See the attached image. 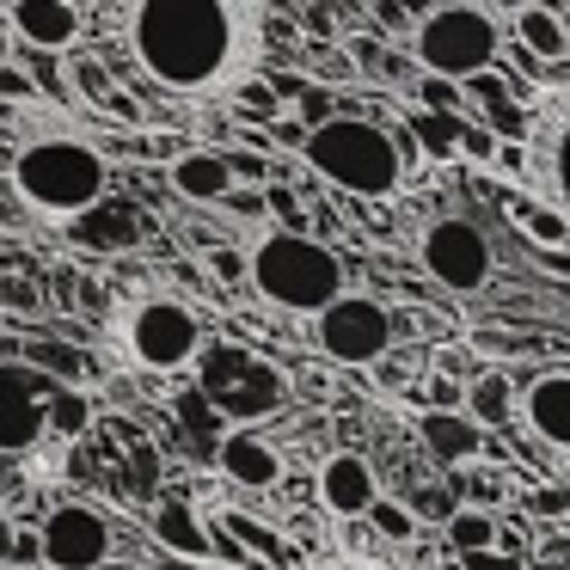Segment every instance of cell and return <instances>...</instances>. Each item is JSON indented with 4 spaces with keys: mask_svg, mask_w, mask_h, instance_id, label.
<instances>
[{
    "mask_svg": "<svg viewBox=\"0 0 570 570\" xmlns=\"http://www.w3.org/2000/svg\"><path fill=\"white\" fill-rule=\"evenodd\" d=\"M0 26L31 56H75V43L87 38V7L80 0H13Z\"/></svg>",
    "mask_w": 570,
    "mask_h": 570,
    "instance_id": "cell-15",
    "label": "cell"
},
{
    "mask_svg": "<svg viewBox=\"0 0 570 570\" xmlns=\"http://www.w3.org/2000/svg\"><path fill=\"white\" fill-rule=\"evenodd\" d=\"M0 307L19 313V320H43L50 301H43V288L31 283V276H0Z\"/></svg>",
    "mask_w": 570,
    "mask_h": 570,
    "instance_id": "cell-31",
    "label": "cell"
},
{
    "mask_svg": "<svg viewBox=\"0 0 570 570\" xmlns=\"http://www.w3.org/2000/svg\"><path fill=\"white\" fill-rule=\"evenodd\" d=\"M411 252H417V271L435 288H448V295H484L497 276L491 234L479 222H466V215H435V222H423Z\"/></svg>",
    "mask_w": 570,
    "mask_h": 570,
    "instance_id": "cell-9",
    "label": "cell"
},
{
    "mask_svg": "<svg viewBox=\"0 0 570 570\" xmlns=\"http://www.w3.org/2000/svg\"><path fill=\"white\" fill-rule=\"evenodd\" d=\"M222 166H227V178H234V190L271 185V154H258V148H222Z\"/></svg>",
    "mask_w": 570,
    "mask_h": 570,
    "instance_id": "cell-30",
    "label": "cell"
},
{
    "mask_svg": "<svg viewBox=\"0 0 570 570\" xmlns=\"http://www.w3.org/2000/svg\"><path fill=\"white\" fill-rule=\"evenodd\" d=\"M7 570H43L38 528H19V533H13V558H7Z\"/></svg>",
    "mask_w": 570,
    "mask_h": 570,
    "instance_id": "cell-38",
    "label": "cell"
},
{
    "mask_svg": "<svg viewBox=\"0 0 570 570\" xmlns=\"http://www.w3.org/2000/svg\"><path fill=\"white\" fill-rule=\"evenodd\" d=\"M435 570H460V564H454V558H442V564H435Z\"/></svg>",
    "mask_w": 570,
    "mask_h": 570,
    "instance_id": "cell-47",
    "label": "cell"
},
{
    "mask_svg": "<svg viewBox=\"0 0 570 570\" xmlns=\"http://www.w3.org/2000/svg\"><path fill=\"white\" fill-rule=\"evenodd\" d=\"M362 528H368L374 540H386V546H411V540H417V533H423L417 521H411V509L399 503L393 491H381V497H374V509H368V515H362Z\"/></svg>",
    "mask_w": 570,
    "mask_h": 570,
    "instance_id": "cell-25",
    "label": "cell"
},
{
    "mask_svg": "<svg viewBox=\"0 0 570 570\" xmlns=\"http://www.w3.org/2000/svg\"><path fill=\"white\" fill-rule=\"evenodd\" d=\"M503 38L515 43V50H528L533 62H546V68H558L570 56L564 31H558V7H546V0H521V7H509Z\"/></svg>",
    "mask_w": 570,
    "mask_h": 570,
    "instance_id": "cell-19",
    "label": "cell"
},
{
    "mask_svg": "<svg viewBox=\"0 0 570 570\" xmlns=\"http://www.w3.org/2000/svg\"><path fill=\"white\" fill-rule=\"evenodd\" d=\"M528 515H533V521L570 515V491H564V484H533V491H528Z\"/></svg>",
    "mask_w": 570,
    "mask_h": 570,
    "instance_id": "cell-37",
    "label": "cell"
},
{
    "mask_svg": "<svg viewBox=\"0 0 570 570\" xmlns=\"http://www.w3.org/2000/svg\"><path fill=\"white\" fill-rule=\"evenodd\" d=\"M337 111H344V99H337V92H325V87H307V80H301V87L288 92V124H301L307 136H313V129H325Z\"/></svg>",
    "mask_w": 570,
    "mask_h": 570,
    "instance_id": "cell-27",
    "label": "cell"
},
{
    "mask_svg": "<svg viewBox=\"0 0 570 570\" xmlns=\"http://www.w3.org/2000/svg\"><path fill=\"white\" fill-rule=\"evenodd\" d=\"M307 332H313V356H320L325 368H356V374H368L374 362L399 344L393 337V307L374 301V295H356V288L337 295L325 313H313Z\"/></svg>",
    "mask_w": 570,
    "mask_h": 570,
    "instance_id": "cell-8",
    "label": "cell"
},
{
    "mask_svg": "<svg viewBox=\"0 0 570 570\" xmlns=\"http://www.w3.org/2000/svg\"><path fill=\"white\" fill-rule=\"evenodd\" d=\"M411 141H417L423 160H454V136H460V117H411Z\"/></svg>",
    "mask_w": 570,
    "mask_h": 570,
    "instance_id": "cell-29",
    "label": "cell"
},
{
    "mask_svg": "<svg viewBox=\"0 0 570 570\" xmlns=\"http://www.w3.org/2000/svg\"><path fill=\"white\" fill-rule=\"evenodd\" d=\"M26 491V479H19L13 460H0V509H13V497Z\"/></svg>",
    "mask_w": 570,
    "mask_h": 570,
    "instance_id": "cell-42",
    "label": "cell"
},
{
    "mask_svg": "<svg viewBox=\"0 0 570 570\" xmlns=\"http://www.w3.org/2000/svg\"><path fill=\"white\" fill-rule=\"evenodd\" d=\"M411 92L423 99V117H454L460 111V87H448V80H411Z\"/></svg>",
    "mask_w": 570,
    "mask_h": 570,
    "instance_id": "cell-35",
    "label": "cell"
},
{
    "mask_svg": "<svg viewBox=\"0 0 570 570\" xmlns=\"http://www.w3.org/2000/svg\"><path fill=\"white\" fill-rule=\"evenodd\" d=\"M515 423L533 448L570 454V368H533L515 381Z\"/></svg>",
    "mask_w": 570,
    "mask_h": 570,
    "instance_id": "cell-13",
    "label": "cell"
},
{
    "mask_svg": "<svg viewBox=\"0 0 570 570\" xmlns=\"http://www.w3.org/2000/svg\"><path fill=\"white\" fill-rule=\"evenodd\" d=\"M313 570H386V564H374V558H356V552H337V558H320Z\"/></svg>",
    "mask_w": 570,
    "mask_h": 570,
    "instance_id": "cell-43",
    "label": "cell"
},
{
    "mask_svg": "<svg viewBox=\"0 0 570 570\" xmlns=\"http://www.w3.org/2000/svg\"><path fill=\"white\" fill-rule=\"evenodd\" d=\"M381 491L386 484H381V472H374V460L362 454V448H337V454H325L320 466H313V497H320V509L332 521H350V528L368 515Z\"/></svg>",
    "mask_w": 570,
    "mask_h": 570,
    "instance_id": "cell-14",
    "label": "cell"
},
{
    "mask_svg": "<svg viewBox=\"0 0 570 570\" xmlns=\"http://www.w3.org/2000/svg\"><path fill=\"white\" fill-rule=\"evenodd\" d=\"M13 148H19L13 136H0V173H7V166H13Z\"/></svg>",
    "mask_w": 570,
    "mask_h": 570,
    "instance_id": "cell-45",
    "label": "cell"
},
{
    "mask_svg": "<svg viewBox=\"0 0 570 570\" xmlns=\"http://www.w3.org/2000/svg\"><path fill=\"white\" fill-rule=\"evenodd\" d=\"M68 80H75V87L87 92L92 105H99L105 92H111V75H105V62H99L92 50H75V56H68Z\"/></svg>",
    "mask_w": 570,
    "mask_h": 570,
    "instance_id": "cell-33",
    "label": "cell"
},
{
    "mask_svg": "<svg viewBox=\"0 0 570 570\" xmlns=\"http://www.w3.org/2000/svg\"><path fill=\"white\" fill-rule=\"evenodd\" d=\"M234 117L239 124H258V129H271L276 117H288V105H283V92H276V80H264V75H252V80H239L234 87Z\"/></svg>",
    "mask_w": 570,
    "mask_h": 570,
    "instance_id": "cell-24",
    "label": "cell"
},
{
    "mask_svg": "<svg viewBox=\"0 0 570 570\" xmlns=\"http://www.w3.org/2000/svg\"><path fill=\"white\" fill-rule=\"evenodd\" d=\"M56 381L26 368L19 356H0V460H26L43 448V405Z\"/></svg>",
    "mask_w": 570,
    "mask_h": 570,
    "instance_id": "cell-12",
    "label": "cell"
},
{
    "mask_svg": "<svg viewBox=\"0 0 570 570\" xmlns=\"http://www.w3.org/2000/svg\"><path fill=\"white\" fill-rule=\"evenodd\" d=\"M13 203L31 209L38 222L75 227L111 197V160L80 136H31L13 148Z\"/></svg>",
    "mask_w": 570,
    "mask_h": 570,
    "instance_id": "cell-2",
    "label": "cell"
},
{
    "mask_svg": "<svg viewBox=\"0 0 570 570\" xmlns=\"http://www.w3.org/2000/svg\"><path fill=\"white\" fill-rule=\"evenodd\" d=\"M7 99H13V105L38 99V87L26 80V68H19V62H0V105H7Z\"/></svg>",
    "mask_w": 570,
    "mask_h": 570,
    "instance_id": "cell-39",
    "label": "cell"
},
{
    "mask_svg": "<svg viewBox=\"0 0 570 570\" xmlns=\"http://www.w3.org/2000/svg\"><path fill=\"white\" fill-rule=\"evenodd\" d=\"M215 472L239 491L264 497V491H283L288 460H283V442H271L264 430H222L215 435Z\"/></svg>",
    "mask_w": 570,
    "mask_h": 570,
    "instance_id": "cell-16",
    "label": "cell"
},
{
    "mask_svg": "<svg viewBox=\"0 0 570 570\" xmlns=\"http://www.w3.org/2000/svg\"><path fill=\"white\" fill-rule=\"evenodd\" d=\"M528 190L570 222V87L528 99Z\"/></svg>",
    "mask_w": 570,
    "mask_h": 570,
    "instance_id": "cell-10",
    "label": "cell"
},
{
    "mask_svg": "<svg viewBox=\"0 0 570 570\" xmlns=\"http://www.w3.org/2000/svg\"><path fill=\"white\" fill-rule=\"evenodd\" d=\"M301 166L350 203H393L399 190H405V160H399L393 129H386L381 117L337 111L325 129L307 136Z\"/></svg>",
    "mask_w": 570,
    "mask_h": 570,
    "instance_id": "cell-4",
    "label": "cell"
},
{
    "mask_svg": "<svg viewBox=\"0 0 570 570\" xmlns=\"http://www.w3.org/2000/svg\"><path fill=\"white\" fill-rule=\"evenodd\" d=\"M154 528H160V540H166V546H178L185 558H209V552H215V540L197 528V521H190V509H185V503H160Z\"/></svg>",
    "mask_w": 570,
    "mask_h": 570,
    "instance_id": "cell-26",
    "label": "cell"
},
{
    "mask_svg": "<svg viewBox=\"0 0 570 570\" xmlns=\"http://www.w3.org/2000/svg\"><path fill=\"white\" fill-rule=\"evenodd\" d=\"M393 497L411 509V521H417V528H442V521L460 509L448 484H417V491H393Z\"/></svg>",
    "mask_w": 570,
    "mask_h": 570,
    "instance_id": "cell-28",
    "label": "cell"
},
{
    "mask_svg": "<svg viewBox=\"0 0 570 570\" xmlns=\"http://www.w3.org/2000/svg\"><path fill=\"white\" fill-rule=\"evenodd\" d=\"M411 430H417L423 454H430L435 466H454V472H472L484 460V448H491V435L472 430L460 411H417V417H411Z\"/></svg>",
    "mask_w": 570,
    "mask_h": 570,
    "instance_id": "cell-18",
    "label": "cell"
},
{
    "mask_svg": "<svg viewBox=\"0 0 570 570\" xmlns=\"http://www.w3.org/2000/svg\"><path fill=\"white\" fill-rule=\"evenodd\" d=\"M117 337H124V356L148 374H190L209 344V325L190 301L178 295H141L124 307L117 320Z\"/></svg>",
    "mask_w": 570,
    "mask_h": 570,
    "instance_id": "cell-7",
    "label": "cell"
},
{
    "mask_svg": "<svg viewBox=\"0 0 570 570\" xmlns=\"http://www.w3.org/2000/svg\"><path fill=\"white\" fill-rule=\"evenodd\" d=\"M246 288L264 307L288 313V320H313L337 295H350V264L320 234H276V227H264L258 246H246Z\"/></svg>",
    "mask_w": 570,
    "mask_h": 570,
    "instance_id": "cell-3",
    "label": "cell"
},
{
    "mask_svg": "<svg viewBox=\"0 0 570 570\" xmlns=\"http://www.w3.org/2000/svg\"><path fill=\"white\" fill-rule=\"evenodd\" d=\"M92 417H99V411H92V393L87 386H56L50 393V405H43V442H80V435L92 430Z\"/></svg>",
    "mask_w": 570,
    "mask_h": 570,
    "instance_id": "cell-23",
    "label": "cell"
},
{
    "mask_svg": "<svg viewBox=\"0 0 570 570\" xmlns=\"http://www.w3.org/2000/svg\"><path fill=\"white\" fill-rule=\"evenodd\" d=\"M497 148H503V141H491V136H484L479 124H460V136H454V160L491 166V160H497Z\"/></svg>",
    "mask_w": 570,
    "mask_h": 570,
    "instance_id": "cell-36",
    "label": "cell"
},
{
    "mask_svg": "<svg viewBox=\"0 0 570 570\" xmlns=\"http://www.w3.org/2000/svg\"><path fill=\"white\" fill-rule=\"evenodd\" d=\"M460 570H521V558H503V552H479V558H454Z\"/></svg>",
    "mask_w": 570,
    "mask_h": 570,
    "instance_id": "cell-41",
    "label": "cell"
},
{
    "mask_svg": "<svg viewBox=\"0 0 570 570\" xmlns=\"http://www.w3.org/2000/svg\"><path fill=\"white\" fill-rule=\"evenodd\" d=\"M558 31H564V43H570V0L558 7Z\"/></svg>",
    "mask_w": 570,
    "mask_h": 570,
    "instance_id": "cell-46",
    "label": "cell"
},
{
    "mask_svg": "<svg viewBox=\"0 0 570 570\" xmlns=\"http://www.w3.org/2000/svg\"><path fill=\"white\" fill-rule=\"evenodd\" d=\"M271 141H276L283 154H295V160H301V148H307V129H301V124H288V117H276V124L264 129V148H271Z\"/></svg>",
    "mask_w": 570,
    "mask_h": 570,
    "instance_id": "cell-40",
    "label": "cell"
},
{
    "mask_svg": "<svg viewBox=\"0 0 570 570\" xmlns=\"http://www.w3.org/2000/svg\"><path fill=\"white\" fill-rule=\"evenodd\" d=\"M271 19V7H239V0H129L111 13V26L129 62L160 92L203 99L239 87L252 50H264Z\"/></svg>",
    "mask_w": 570,
    "mask_h": 570,
    "instance_id": "cell-1",
    "label": "cell"
},
{
    "mask_svg": "<svg viewBox=\"0 0 570 570\" xmlns=\"http://www.w3.org/2000/svg\"><path fill=\"white\" fill-rule=\"evenodd\" d=\"M13 533H19V521L0 509V570H7V558H13Z\"/></svg>",
    "mask_w": 570,
    "mask_h": 570,
    "instance_id": "cell-44",
    "label": "cell"
},
{
    "mask_svg": "<svg viewBox=\"0 0 570 570\" xmlns=\"http://www.w3.org/2000/svg\"><path fill=\"white\" fill-rule=\"evenodd\" d=\"M368 381H374V386H386V393H405V386L417 381V362L405 356V344H393V350H386V356L368 368Z\"/></svg>",
    "mask_w": 570,
    "mask_h": 570,
    "instance_id": "cell-32",
    "label": "cell"
},
{
    "mask_svg": "<svg viewBox=\"0 0 570 570\" xmlns=\"http://www.w3.org/2000/svg\"><path fill=\"white\" fill-rule=\"evenodd\" d=\"M503 13L479 7V0H442V7H423L411 19L405 38V62L423 80H448V87H466V80L491 75L503 62Z\"/></svg>",
    "mask_w": 570,
    "mask_h": 570,
    "instance_id": "cell-5",
    "label": "cell"
},
{
    "mask_svg": "<svg viewBox=\"0 0 570 570\" xmlns=\"http://www.w3.org/2000/svg\"><path fill=\"white\" fill-rule=\"evenodd\" d=\"M197 399L215 411V423L227 430H264L271 417H283L288 399V368L271 356H258L252 344H227L209 337L197 356Z\"/></svg>",
    "mask_w": 570,
    "mask_h": 570,
    "instance_id": "cell-6",
    "label": "cell"
},
{
    "mask_svg": "<svg viewBox=\"0 0 570 570\" xmlns=\"http://www.w3.org/2000/svg\"><path fill=\"white\" fill-rule=\"evenodd\" d=\"M442 546H448V558H479V552H497V515L491 509H479V503H460L454 515L442 521Z\"/></svg>",
    "mask_w": 570,
    "mask_h": 570,
    "instance_id": "cell-22",
    "label": "cell"
},
{
    "mask_svg": "<svg viewBox=\"0 0 570 570\" xmlns=\"http://www.w3.org/2000/svg\"><path fill=\"white\" fill-rule=\"evenodd\" d=\"M503 215H509V227H515L528 246H540V252H570V222L558 209H546L533 190H503Z\"/></svg>",
    "mask_w": 570,
    "mask_h": 570,
    "instance_id": "cell-21",
    "label": "cell"
},
{
    "mask_svg": "<svg viewBox=\"0 0 570 570\" xmlns=\"http://www.w3.org/2000/svg\"><path fill=\"white\" fill-rule=\"evenodd\" d=\"M460 417L472 430H509L515 423V374L509 368H479L466 386H460Z\"/></svg>",
    "mask_w": 570,
    "mask_h": 570,
    "instance_id": "cell-20",
    "label": "cell"
},
{
    "mask_svg": "<svg viewBox=\"0 0 570 570\" xmlns=\"http://www.w3.org/2000/svg\"><path fill=\"white\" fill-rule=\"evenodd\" d=\"M43 570H105L117 552V528L105 521V509L80 503V497H56L38 521Z\"/></svg>",
    "mask_w": 570,
    "mask_h": 570,
    "instance_id": "cell-11",
    "label": "cell"
},
{
    "mask_svg": "<svg viewBox=\"0 0 570 570\" xmlns=\"http://www.w3.org/2000/svg\"><path fill=\"white\" fill-rule=\"evenodd\" d=\"M203 264H209V271L222 276V283H239V288H246V246H227V239H209V246H203Z\"/></svg>",
    "mask_w": 570,
    "mask_h": 570,
    "instance_id": "cell-34",
    "label": "cell"
},
{
    "mask_svg": "<svg viewBox=\"0 0 570 570\" xmlns=\"http://www.w3.org/2000/svg\"><path fill=\"white\" fill-rule=\"evenodd\" d=\"M166 190L185 197V203H197V209H222V203L234 197V178H227V166H222V148H209V141L178 148L173 160H166Z\"/></svg>",
    "mask_w": 570,
    "mask_h": 570,
    "instance_id": "cell-17",
    "label": "cell"
}]
</instances>
